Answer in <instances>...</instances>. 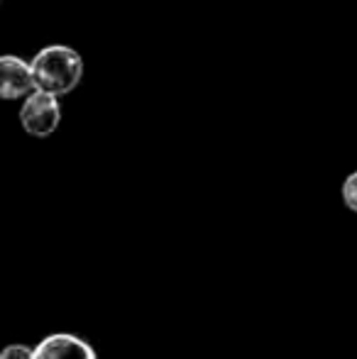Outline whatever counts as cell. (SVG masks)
Segmentation results:
<instances>
[{
    "instance_id": "1",
    "label": "cell",
    "mask_w": 357,
    "mask_h": 359,
    "mask_svg": "<svg viewBox=\"0 0 357 359\" xmlns=\"http://www.w3.org/2000/svg\"><path fill=\"white\" fill-rule=\"evenodd\" d=\"M32 72L39 90H47L54 95H67L81 83L83 79V59L76 49L54 44L44 47L32 59Z\"/></svg>"
},
{
    "instance_id": "2",
    "label": "cell",
    "mask_w": 357,
    "mask_h": 359,
    "mask_svg": "<svg viewBox=\"0 0 357 359\" xmlns=\"http://www.w3.org/2000/svg\"><path fill=\"white\" fill-rule=\"evenodd\" d=\"M62 123V105H59V95L47 93V90H34L25 98L22 108H20V125L25 133L32 137H49Z\"/></svg>"
},
{
    "instance_id": "3",
    "label": "cell",
    "mask_w": 357,
    "mask_h": 359,
    "mask_svg": "<svg viewBox=\"0 0 357 359\" xmlns=\"http://www.w3.org/2000/svg\"><path fill=\"white\" fill-rule=\"evenodd\" d=\"M34 90H37V81H34L32 62L27 64L13 54L0 57V95L5 100L27 98Z\"/></svg>"
},
{
    "instance_id": "4",
    "label": "cell",
    "mask_w": 357,
    "mask_h": 359,
    "mask_svg": "<svg viewBox=\"0 0 357 359\" xmlns=\"http://www.w3.org/2000/svg\"><path fill=\"white\" fill-rule=\"evenodd\" d=\"M34 359H98L86 340L69 332L49 335L34 347Z\"/></svg>"
},
{
    "instance_id": "5",
    "label": "cell",
    "mask_w": 357,
    "mask_h": 359,
    "mask_svg": "<svg viewBox=\"0 0 357 359\" xmlns=\"http://www.w3.org/2000/svg\"><path fill=\"white\" fill-rule=\"evenodd\" d=\"M343 203L348 205L353 213H357V171L343 181Z\"/></svg>"
},
{
    "instance_id": "6",
    "label": "cell",
    "mask_w": 357,
    "mask_h": 359,
    "mask_svg": "<svg viewBox=\"0 0 357 359\" xmlns=\"http://www.w3.org/2000/svg\"><path fill=\"white\" fill-rule=\"evenodd\" d=\"M0 359H34V350L27 345H8L0 352Z\"/></svg>"
}]
</instances>
